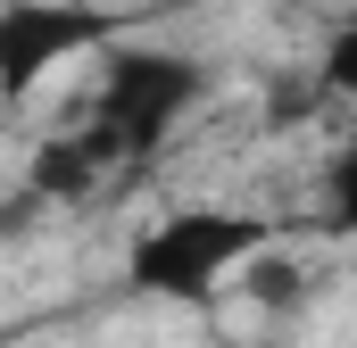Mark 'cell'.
<instances>
[{
	"mask_svg": "<svg viewBox=\"0 0 357 348\" xmlns=\"http://www.w3.org/2000/svg\"><path fill=\"white\" fill-rule=\"evenodd\" d=\"M25 224H33V191H25V199H0V241H17Z\"/></svg>",
	"mask_w": 357,
	"mask_h": 348,
	"instance_id": "7",
	"label": "cell"
},
{
	"mask_svg": "<svg viewBox=\"0 0 357 348\" xmlns=\"http://www.w3.org/2000/svg\"><path fill=\"white\" fill-rule=\"evenodd\" d=\"M324 216H333V232H357V150L324 166Z\"/></svg>",
	"mask_w": 357,
	"mask_h": 348,
	"instance_id": "5",
	"label": "cell"
},
{
	"mask_svg": "<svg viewBox=\"0 0 357 348\" xmlns=\"http://www.w3.org/2000/svg\"><path fill=\"white\" fill-rule=\"evenodd\" d=\"M116 17L108 8H84V0H17L0 8V100H25L59 58H75L91 42H108Z\"/></svg>",
	"mask_w": 357,
	"mask_h": 348,
	"instance_id": "3",
	"label": "cell"
},
{
	"mask_svg": "<svg viewBox=\"0 0 357 348\" xmlns=\"http://www.w3.org/2000/svg\"><path fill=\"white\" fill-rule=\"evenodd\" d=\"M100 166H125V158L108 150L100 125L67 133V141H42V150H33V199H75V191H91Z\"/></svg>",
	"mask_w": 357,
	"mask_h": 348,
	"instance_id": "4",
	"label": "cell"
},
{
	"mask_svg": "<svg viewBox=\"0 0 357 348\" xmlns=\"http://www.w3.org/2000/svg\"><path fill=\"white\" fill-rule=\"evenodd\" d=\"M191 100H199V67H191V58L125 42V50H108V67H100L91 125H100V133H108V150L133 166V158H150V150L183 125V108H191Z\"/></svg>",
	"mask_w": 357,
	"mask_h": 348,
	"instance_id": "2",
	"label": "cell"
},
{
	"mask_svg": "<svg viewBox=\"0 0 357 348\" xmlns=\"http://www.w3.org/2000/svg\"><path fill=\"white\" fill-rule=\"evenodd\" d=\"M266 216H225V207H183L167 224H150L142 241H133V290H158V299H208L233 265H250L266 249Z\"/></svg>",
	"mask_w": 357,
	"mask_h": 348,
	"instance_id": "1",
	"label": "cell"
},
{
	"mask_svg": "<svg viewBox=\"0 0 357 348\" xmlns=\"http://www.w3.org/2000/svg\"><path fill=\"white\" fill-rule=\"evenodd\" d=\"M324 91H341V100H357V8H349V25L324 42Z\"/></svg>",
	"mask_w": 357,
	"mask_h": 348,
	"instance_id": "6",
	"label": "cell"
}]
</instances>
